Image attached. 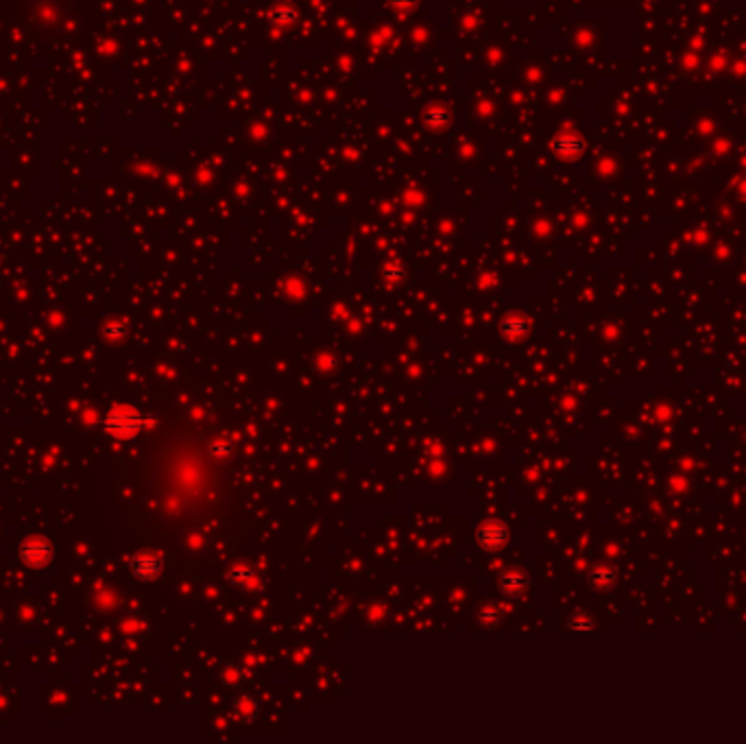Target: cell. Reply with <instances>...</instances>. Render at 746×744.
I'll list each match as a JSON object with an SVG mask.
<instances>
[{
  "label": "cell",
  "instance_id": "1",
  "mask_svg": "<svg viewBox=\"0 0 746 744\" xmlns=\"http://www.w3.org/2000/svg\"><path fill=\"white\" fill-rule=\"evenodd\" d=\"M155 419L144 417L140 410L131 404H116L112 406L103 417V430L118 441H129L140 435L144 428L153 426Z\"/></svg>",
  "mask_w": 746,
  "mask_h": 744
},
{
  "label": "cell",
  "instance_id": "2",
  "mask_svg": "<svg viewBox=\"0 0 746 744\" xmlns=\"http://www.w3.org/2000/svg\"><path fill=\"white\" fill-rule=\"evenodd\" d=\"M52 553H55L52 544L39 533L24 537L22 544H20V561L31 570L46 568L48 563L52 561Z\"/></svg>",
  "mask_w": 746,
  "mask_h": 744
},
{
  "label": "cell",
  "instance_id": "3",
  "mask_svg": "<svg viewBox=\"0 0 746 744\" xmlns=\"http://www.w3.org/2000/svg\"><path fill=\"white\" fill-rule=\"evenodd\" d=\"M129 570L135 578H140L144 583L155 581L164 570V561L153 550H140L129 559Z\"/></svg>",
  "mask_w": 746,
  "mask_h": 744
},
{
  "label": "cell",
  "instance_id": "4",
  "mask_svg": "<svg viewBox=\"0 0 746 744\" xmlns=\"http://www.w3.org/2000/svg\"><path fill=\"white\" fill-rule=\"evenodd\" d=\"M476 542L485 550H500L508 542V531L502 522H485L476 531Z\"/></svg>",
  "mask_w": 746,
  "mask_h": 744
},
{
  "label": "cell",
  "instance_id": "5",
  "mask_svg": "<svg viewBox=\"0 0 746 744\" xmlns=\"http://www.w3.org/2000/svg\"><path fill=\"white\" fill-rule=\"evenodd\" d=\"M227 581L240 591H256L260 587V576L258 572L249 566V563H233L227 568Z\"/></svg>",
  "mask_w": 746,
  "mask_h": 744
},
{
  "label": "cell",
  "instance_id": "6",
  "mask_svg": "<svg viewBox=\"0 0 746 744\" xmlns=\"http://www.w3.org/2000/svg\"><path fill=\"white\" fill-rule=\"evenodd\" d=\"M528 587V576L522 570H506L500 576V591L504 596H519Z\"/></svg>",
  "mask_w": 746,
  "mask_h": 744
},
{
  "label": "cell",
  "instance_id": "7",
  "mask_svg": "<svg viewBox=\"0 0 746 744\" xmlns=\"http://www.w3.org/2000/svg\"><path fill=\"white\" fill-rule=\"evenodd\" d=\"M528 330H530V323L524 319L522 314H510V316H506L504 323H502V336L506 341H510V343H515V341H522L524 336H526Z\"/></svg>",
  "mask_w": 746,
  "mask_h": 744
},
{
  "label": "cell",
  "instance_id": "8",
  "mask_svg": "<svg viewBox=\"0 0 746 744\" xmlns=\"http://www.w3.org/2000/svg\"><path fill=\"white\" fill-rule=\"evenodd\" d=\"M452 122V114L448 112L446 107H430L423 112V125L428 129H434V131H443L450 127Z\"/></svg>",
  "mask_w": 746,
  "mask_h": 744
},
{
  "label": "cell",
  "instance_id": "9",
  "mask_svg": "<svg viewBox=\"0 0 746 744\" xmlns=\"http://www.w3.org/2000/svg\"><path fill=\"white\" fill-rule=\"evenodd\" d=\"M587 581L593 589H609L615 581V572H613V568H606V566L593 568L587 576Z\"/></svg>",
  "mask_w": 746,
  "mask_h": 744
},
{
  "label": "cell",
  "instance_id": "10",
  "mask_svg": "<svg viewBox=\"0 0 746 744\" xmlns=\"http://www.w3.org/2000/svg\"><path fill=\"white\" fill-rule=\"evenodd\" d=\"M233 714H236L238 718L245 721V723L254 721L256 716H258V700L251 698V696H240V698H236V703H233Z\"/></svg>",
  "mask_w": 746,
  "mask_h": 744
},
{
  "label": "cell",
  "instance_id": "11",
  "mask_svg": "<svg viewBox=\"0 0 746 744\" xmlns=\"http://www.w3.org/2000/svg\"><path fill=\"white\" fill-rule=\"evenodd\" d=\"M245 679H247V674L238 666H227L223 670V674H220V681H223L227 687H238V685H242Z\"/></svg>",
  "mask_w": 746,
  "mask_h": 744
},
{
  "label": "cell",
  "instance_id": "12",
  "mask_svg": "<svg viewBox=\"0 0 746 744\" xmlns=\"http://www.w3.org/2000/svg\"><path fill=\"white\" fill-rule=\"evenodd\" d=\"M101 332H103V336H105L107 341H114V343H116V341H122L124 336H127V325L120 323V321H109V323L103 325Z\"/></svg>",
  "mask_w": 746,
  "mask_h": 744
},
{
  "label": "cell",
  "instance_id": "13",
  "mask_svg": "<svg viewBox=\"0 0 746 744\" xmlns=\"http://www.w3.org/2000/svg\"><path fill=\"white\" fill-rule=\"evenodd\" d=\"M476 618H478V622L482 627H495L497 622H500V611H497L495 607H491V604H485V607L478 609Z\"/></svg>",
  "mask_w": 746,
  "mask_h": 744
},
{
  "label": "cell",
  "instance_id": "14",
  "mask_svg": "<svg viewBox=\"0 0 746 744\" xmlns=\"http://www.w3.org/2000/svg\"><path fill=\"white\" fill-rule=\"evenodd\" d=\"M568 629H570V631H591V629H593V618L583 616V613L572 616L570 622H568Z\"/></svg>",
  "mask_w": 746,
  "mask_h": 744
},
{
  "label": "cell",
  "instance_id": "15",
  "mask_svg": "<svg viewBox=\"0 0 746 744\" xmlns=\"http://www.w3.org/2000/svg\"><path fill=\"white\" fill-rule=\"evenodd\" d=\"M210 452H212V457H216V459H225L231 454V446L227 443V441L220 439V441H216V443H212Z\"/></svg>",
  "mask_w": 746,
  "mask_h": 744
},
{
  "label": "cell",
  "instance_id": "16",
  "mask_svg": "<svg viewBox=\"0 0 746 744\" xmlns=\"http://www.w3.org/2000/svg\"><path fill=\"white\" fill-rule=\"evenodd\" d=\"M271 18L273 20H278V22H290V20H295V11L293 9H284V7H280V9H275L273 13H271Z\"/></svg>",
  "mask_w": 746,
  "mask_h": 744
},
{
  "label": "cell",
  "instance_id": "17",
  "mask_svg": "<svg viewBox=\"0 0 746 744\" xmlns=\"http://www.w3.org/2000/svg\"><path fill=\"white\" fill-rule=\"evenodd\" d=\"M391 5L395 9H402V11H410L417 7V0H391Z\"/></svg>",
  "mask_w": 746,
  "mask_h": 744
},
{
  "label": "cell",
  "instance_id": "18",
  "mask_svg": "<svg viewBox=\"0 0 746 744\" xmlns=\"http://www.w3.org/2000/svg\"><path fill=\"white\" fill-rule=\"evenodd\" d=\"M94 410H88V415H83V421H88V423H94Z\"/></svg>",
  "mask_w": 746,
  "mask_h": 744
}]
</instances>
